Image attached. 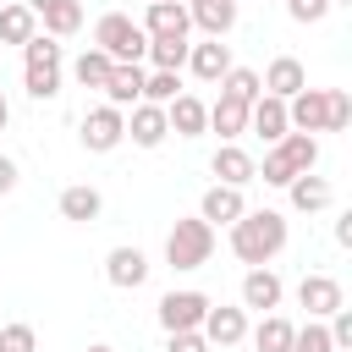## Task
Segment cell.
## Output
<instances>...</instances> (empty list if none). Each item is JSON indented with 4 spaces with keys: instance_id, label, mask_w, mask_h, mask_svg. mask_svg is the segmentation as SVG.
Listing matches in <instances>:
<instances>
[{
    "instance_id": "cell-1",
    "label": "cell",
    "mask_w": 352,
    "mask_h": 352,
    "mask_svg": "<svg viewBox=\"0 0 352 352\" xmlns=\"http://www.w3.org/2000/svg\"><path fill=\"white\" fill-rule=\"evenodd\" d=\"M286 214L280 209H242V220L231 226V253L248 264V270H264L280 248H286Z\"/></svg>"
},
{
    "instance_id": "cell-2",
    "label": "cell",
    "mask_w": 352,
    "mask_h": 352,
    "mask_svg": "<svg viewBox=\"0 0 352 352\" xmlns=\"http://www.w3.org/2000/svg\"><path fill=\"white\" fill-rule=\"evenodd\" d=\"M94 50H104L116 66H138V60L148 55V33H143L126 11H104V16L94 22Z\"/></svg>"
},
{
    "instance_id": "cell-3",
    "label": "cell",
    "mask_w": 352,
    "mask_h": 352,
    "mask_svg": "<svg viewBox=\"0 0 352 352\" xmlns=\"http://www.w3.org/2000/svg\"><path fill=\"white\" fill-rule=\"evenodd\" d=\"M209 258H214V226H204L198 214L176 220L170 236H165V264L170 270H204Z\"/></svg>"
},
{
    "instance_id": "cell-4",
    "label": "cell",
    "mask_w": 352,
    "mask_h": 352,
    "mask_svg": "<svg viewBox=\"0 0 352 352\" xmlns=\"http://www.w3.org/2000/svg\"><path fill=\"white\" fill-rule=\"evenodd\" d=\"M121 138H126V110H116V104H99V110H88V116H82V148H94V154H110Z\"/></svg>"
},
{
    "instance_id": "cell-5",
    "label": "cell",
    "mask_w": 352,
    "mask_h": 352,
    "mask_svg": "<svg viewBox=\"0 0 352 352\" xmlns=\"http://www.w3.org/2000/svg\"><path fill=\"white\" fill-rule=\"evenodd\" d=\"M204 314H209V297H204V292H165V297H160V324H165V336L198 330Z\"/></svg>"
},
{
    "instance_id": "cell-6",
    "label": "cell",
    "mask_w": 352,
    "mask_h": 352,
    "mask_svg": "<svg viewBox=\"0 0 352 352\" xmlns=\"http://www.w3.org/2000/svg\"><path fill=\"white\" fill-rule=\"evenodd\" d=\"M297 302L308 308V319H330L336 308H346V292L336 275H302L297 280Z\"/></svg>"
},
{
    "instance_id": "cell-7",
    "label": "cell",
    "mask_w": 352,
    "mask_h": 352,
    "mask_svg": "<svg viewBox=\"0 0 352 352\" xmlns=\"http://www.w3.org/2000/svg\"><path fill=\"white\" fill-rule=\"evenodd\" d=\"M138 28H143L148 38H187V33H192V16H187L182 0H148V11H143Z\"/></svg>"
},
{
    "instance_id": "cell-8",
    "label": "cell",
    "mask_w": 352,
    "mask_h": 352,
    "mask_svg": "<svg viewBox=\"0 0 352 352\" xmlns=\"http://www.w3.org/2000/svg\"><path fill=\"white\" fill-rule=\"evenodd\" d=\"M198 336H204L209 346H236V341L248 336V314H242V308H226V302H220V308L209 302V314H204Z\"/></svg>"
},
{
    "instance_id": "cell-9",
    "label": "cell",
    "mask_w": 352,
    "mask_h": 352,
    "mask_svg": "<svg viewBox=\"0 0 352 352\" xmlns=\"http://www.w3.org/2000/svg\"><path fill=\"white\" fill-rule=\"evenodd\" d=\"M258 82H264V94H270V99H292V94H302V88H308V72H302V60H297V55H275V60L264 66V77H258Z\"/></svg>"
},
{
    "instance_id": "cell-10",
    "label": "cell",
    "mask_w": 352,
    "mask_h": 352,
    "mask_svg": "<svg viewBox=\"0 0 352 352\" xmlns=\"http://www.w3.org/2000/svg\"><path fill=\"white\" fill-rule=\"evenodd\" d=\"M165 126H170L176 138H198V132H209V104H204L198 94H176V99L165 104Z\"/></svg>"
},
{
    "instance_id": "cell-11",
    "label": "cell",
    "mask_w": 352,
    "mask_h": 352,
    "mask_svg": "<svg viewBox=\"0 0 352 352\" xmlns=\"http://www.w3.org/2000/svg\"><path fill=\"white\" fill-rule=\"evenodd\" d=\"M242 209H248L242 187H220V182H214V187L204 192V204H198V220H204V226H236Z\"/></svg>"
},
{
    "instance_id": "cell-12",
    "label": "cell",
    "mask_w": 352,
    "mask_h": 352,
    "mask_svg": "<svg viewBox=\"0 0 352 352\" xmlns=\"http://www.w3.org/2000/svg\"><path fill=\"white\" fill-rule=\"evenodd\" d=\"M104 280L121 286V292H138V286L148 280V258H143V248H110V258H104Z\"/></svg>"
},
{
    "instance_id": "cell-13",
    "label": "cell",
    "mask_w": 352,
    "mask_h": 352,
    "mask_svg": "<svg viewBox=\"0 0 352 352\" xmlns=\"http://www.w3.org/2000/svg\"><path fill=\"white\" fill-rule=\"evenodd\" d=\"M286 126L292 132H324V88H302V94H292L286 99Z\"/></svg>"
},
{
    "instance_id": "cell-14",
    "label": "cell",
    "mask_w": 352,
    "mask_h": 352,
    "mask_svg": "<svg viewBox=\"0 0 352 352\" xmlns=\"http://www.w3.org/2000/svg\"><path fill=\"white\" fill-rule=\"evenodd\" d=\"M248 132H258L264 143H280L292 126H286V99H270V94H258L253 104H248Z\"/></svg>"
},
{
    "instance_id": "cell-15",
    "label": "cell",
    "mask_w": 352,
    "mask_h": 352,
    "mask_svg": "<svg viewBox=\"0 0 352 352\" xmlns=\"http://www.w3.org/2000/svg\"><path fill=\"white\" fill-rule=\"evenodd\" d=\"M280 297H286V286H280V275H275L270 264L242 275V308H258V314H270V308H280Z\"/></svg>"
},
{
    "instance_id": "cell-16",
    "label": "cell",
    "mask_w": 352,
    "mask_h": 352,
    "mask_svg": "<svg viewBox=\"0 0 352 352\" xmlns=\"http://www.w3.org/2000/svg\"><path fill=\"white\" fill-rule=\"evenodd\" d=\"M187 66H192V77H198V82H220V77L231 72V50H226L220 38L187 44Z\"/></svg>"
},
{
    "instance_id": "cell-17",
    "label": "cell",
    "mask_w": 352,
    "mask_h": 352,
    "mask_svg": "<svg viewBox=\"0 0 352 352\" xmlns=\"http://www.w3.org/2000/svg\"><path fill=\"white\" fill-rule=\"evenodd\" d=\"M126 138H132L138 148H160V143L170 138L165 110H160V104H132V116H126Z\"/></svg>"
},
{
    "instance_id": "cell-18",
    "label": "cell",
    "mask_w": 352,
    "mask_h": 352,
    "mask_svg": "<svg viewBox=\"0 0 352 352\" xmlns=\"http://www.w3.org/2000/svg\"><path fill=\"white\" fill-rule=\"evenodd\" d=\"M253 165H258V160H253L248 148H236V143H220L214 160H209V170L220 176V187H248V182H253Z\"/></svg>"
},
{
    "instance_id": "cell-19",
    "label": "cell",
    "mask_w": 352,
    "mask_h": 352,
    "mask_svg": "<svg viewBox=\"0 0 352 352\" xmlns=\"http://www.w3.org/2000/svg\"><path fill=\"white\" fill-rule=\"evenodd\" d=\"M187 16H192V28H204L209 38H226V33L236 28V0H192Z\"/></svg>"
},
{
    "instance_id": "cell-20",
    "label": "cell",
    "mask_w": 352,
    "mask_h": 352,
    "mask_svg": "<svg viewBox=\"0 0 352 352\" xmlns=\"http://www.w3.org/2000/svg\"><path fill=\"white\" fill-rule=\"evenodd\" d=\"M104 104H116V110H126V104H143V66H110V77H104Z\"/></svg>"
},
{
    "instance_id": "cell-21",
    "label": "cell",
    "mask_w": 352,
    "mask_h": 352,
    "mask_svg": "<svg viewBox=\"0 0 352 352\" xmlns=\"http://www.w3.org/2000/svg\"><path fill=\"white\" fill-rule=\"evenodd\" d=\"M286 198H292V209H302V214H314V209H330V182L324 176H314V170H302V176H292L286 182Z\"/></svg>"
},
{
    "instance_id": "cell-22",
    "label": "cell",
    "mask_w": 352,
    "mask_h": 352,
    "mask_svg": "<svg viewBox=\"0 0 352 352\" xmlns=\"http://www.w3.org/2000/svg\"><path fill=\"white\" fill-rule=\"evenodd\" d=\"M209 132H220V143H236L242 132H248V104H236V99H214L209 104Z\"/></svg>"
},
{
    "instance_id": "cell-23",
    "label": "cell",
    "mask_w": 352,
    "mask_h": 352,
    "mask_svg": "<svg viewBox=\"0 0 352 352\" xmlns=\"http://www.w3.org/2000/svg\"><path fill=\"white\" fill-rule=\"evenodd\" d=\"M60 214H66V220H77V226L99 220V214H104V198H99V187H88V182L66 187V192H60Z\"/></svg>"
},
{
    "instance_id": "cell-24",
    "label": "cell",
    "mask_w": 352,
    "mask_h": 352,
    "mask_svg": "<svg viewBox=\"0 0 352 352\" xmlns=\"http://www.w3.org/2000/svg\"><path fill=\"white\" fill-rule=\"evenodd\" d=\"M33 33H38V16H33L22 0L0 6V50H6V44H28Z\"/></svg>"
},
{
    "instance_id": "cell-25",
    "label": "cell",
    "mask_w": 352,
    "mask_h": 352,
    "mask_svg": "<svg viewBox=\"0 0 352 352\" xmlns=\"http://www.w3.org/2000/svg\"><path fill=\"white\" fill-rule=\"evenodd\" d=\"M275 148H280V160H286V165H292L297 176L319 165V138H308V132H286V138H280Z\"/></svg>"
},
{
    "instance_id": "cell-26",
    "label": "cell",
    "mask_w": 352,
    "mask_h": 352,
    "mask_svg": "<svg viewBox=\"0 0 352 352\" xmlns=\"http://www.w3.org/2000/svg\"><path fill=\"white\" fill-rule=\"evenodd\" d=\"M292 336H297V324H292V319L264 314V319H258V330H253V346H258V352H292Z\"/></svg>"
},
{
    "instance_id": "cell-27",
    "label": "cell",
    "mask_w": 352,
    "mask_h": 352,
    "mask_svg": "<svg viewBox=\"0 0 352 352\" xmlns=\"http://www.w3.org/2000/svg\"><path fill=\"white\" fill-rule=\"evenodd\" d=\"M110 66H116V60H110L104 50H94V44H88V50H82V55L72 60V77H77L82 88H104V77H110Z\"/></svg>"
},
{
    "instance_id": "cell-28",
    "label": "cell",
    "mask_w": 352,
    "mask_h": 352,
    "mask_svg": "<svg viewBox=\"0 0 352 352\" xmlns=\"http://www.w3.org/2000/svg\"><path fill=\"white\" fill-rule=\"evenodd\" d=\"M220 94H226V99H236V104H253V99L264 94V82H258V72H253V66H231V72L220 77Z\"/></svg>"
},
{
    "instance_id": "cell-29",
    "label": "cell",
    "mask_w": 352,
    "mask_h": 352,
    "mask_svg": "<svg viewBox=\"0 0 352 352\" xmlns=\"http://www.w3.org/2000/svg\"><path fill=\"white\" fill-rule=\"evenodd\" d=\"M38 16H44V33H50V38H72V33L82 28V6H77V0H60V6L38 11Z\"/></svg>"
},
{
    "instance_id": "cell-30",
    "label": "cell",
    "mask_w": 352,
    "mask_h": 352,
    "mask_svg": "<svg viewBox=\"0 0 352 352\" xmlns=\"http://www.w3.org/2000/svg\"><path fill=\"white\" fill-rule=\"evenodd\" d=\"M148 60H154V72H182L187 66V38H148Z\"/></svg>"
},
{
    "instance_id": "cell-31",
    "label": "cell",
    "mask_w": 352,
    "mask_h": 352,
    "mask_svg": "<svg viewBox=\"0 0 352 352\" xmlns=\"http://www.w3.org/2000/svg\"><path fill=\"white\" fill-rule=\"evenodd\" d=\"M176 94H182V77L176 72H143V104H160L165 110Z\"/></svg>"
},
{
    "instance_id": "cell-32",
    "label": "cell",
    "mask_w": 352,
    "mask_h": 352,
    "mask_svg": "<svg viewBox=\"0 0 352 352\" xmlns=\"http://www.w3.org/2000/svg\"><path fill=\"white\" fill-rule=\"evenodd\" d=\"M22 88H28L38 104L55 99V94H60V66H28V72H22Z\"/></svg>"
},
{
    "instance_id": "cell-33",
    "label": "cell",
    "mask_w": 352,
    "mask_h": 352,
    "mask_svg": "<svg viewBox=\"0 0 352 352\" xmlns=\"http://www.w3.org/2000/svg\"><path fill=\"white\" fill-rule=\"evenodd\" d=\"M22 66H60V44H55L50 33H33V38L22 44Z\"/></svg>"
},
{
    "instance_id": "cell-34",
    "label": "cell",
    "mask_w": 352,
    "mask_h": 352,
    "mask_svg": "<svg viewBox=\"0 0 352 352\" xmlns=\"http://www.w3.org/2000/svg\"><path fill=\"white\" fill-rule=\"evenodd\" d=\"M292 352H336V341H330L324 319H308V324L292 336Z\"/></svg>"
},
{
    "instance_id": "cell-35",
    "label": "cell",
    "mask_w": 352,
    "mask_h": 352,
    "mask_svg": "<svg viewBox=\"0 0 352 352\" xmlns=\"http://www.w3.org/2000/svg\"><path fill=\"white\" fill-rule=\"evenodd\" d=\"M346 121H352V99L341 88H324V132H346Z\"/></svg>"
},
{
    "instance_id": "cell-36",
    "label": "cell",
    "mask_w": 352,
    "mask_h": 352,
    "mask_svg": "<svg viewBox=\"0 0 352 352\" xmlns=\"http://www.w3.org/2000/svg\"><path fill=\"white\" fill-rule=\"evenodd\" d=\"M0 352H38L33 324H0Z\"/></svg>"
},
{
    "instance_id": "cell-37",
    "label": "cell",
    "mask_w": 352,
    "mask_h": 352,
    "mask_svg": "<svg viewBox=\"0 0 352 352\" xmlns=\"http://www.w3.org/2000/svg\"><path fill=\"white\" fill-rule=\"evenodd\" d=\"M324 330H330V341H336V352H352V308H336Z\"/></svg>"
},
{
    "instance_id": "cell-38",
    "label": "cell",
    "mask_w": 352,
    "mask_h": 352,
    "mask_svg": "<svg viewBox=\"0 0 352 352\" xmlns=\"http://www.w3.org/2000/svg\"><path fill=\"white\" fill-rule=\"evenodd\" d=\"M286 11H292V22H319L330 11V0H286Z\"/></svg>"
},
{
    "instance_id": "cell-39",
    "label": "cell",
    "mask_w": 352,
    "mask_h": 352,
    "mask_svg": "<svg viewBox=\"0 0 352 352\" xmlns=\"http://www.w3.org/2000/svg\"><path fill=\"white\" fill-rule=\"evenodd\" d=\"M165 352H209V341H204V336H198V330H176V336H170V346H165Z\"/></svg>"
},
{
    "instance_id": "cell-40",
    "label": "cell",
    "mask_w": 352,
    "mask_h": 352,
    "mask_svg": "<svg viewBox=\"0 0 352 352\" xmlns=\"http://www.w3.org/2000/svg\"><path fill=\"white\" fill-rule=\"evenodd\" d=\"M11 187H16V160H11V154H0V198H6Z\"/></svg>"
},
{
    "instance_id": "cell-41",
    "label": "cell",
    "mask_w": 352,
    "mask_h": 352,
    "mask_svg": "<svg viewBox=\"0 0 352 352\" xmlns=\"http://www.w3.org/2000/svg\"><path fill=\"white\" fill-rule=\"evenodd\" d=\"M336 242H341V248H352V214H346V220H336Z\"/></svg>"
},
{
    "instance_id": "cell-42",
    "label": "cell",
    "mask_w": 352,
    "mask_h": 352,
    "mask_svg": "<svg viewBox=\"0 0 352 352\" xmlns=\"http://www.w3.org/2000/svg\"><path fill=\"white\" fill-rule=\"evenodd\" d=\"M22 6H28L33 16H38V11H50V6H60V0H22Z\"/></svg>"
},
{
    "instance_id": "cell-43",
    "label": "cell",
    "mask_w": 352,
    "mask_h": 352,
    "mask_svg": "<svg viewBox=\"0 0 352 352\" xmlns=\"http://www.w3.org/2000/svg\"><path fill=\"white\" fill-rule=\"evenodd\" d=\"M6 121H11V99H6V88H0V132H6Z\"/></svg>"
},
{
    "instance_id": "cell-44",
    "label": "cell",
    "mask_w": 352,
    "mask_h": 352,
    "mask_svg": "<svg viewBox=\"0 0 352 352\" xmlns=\"http://www.w3.org/2000/svg\"><path fill=\"white\" fill-rule=\"evenodd\" d=\"M88 352H116V346H104V341H94V346H88Z\"/></svg>"
},
{
    "instance_id": "cell-45",
    "label": "cell",
    "mask_w": 352,
    "mask_h": 352,
    "mask_svg": "<svg viewBox=\"0 0 352 352\" xmlns=\"http://www.w3.org/2000/svg\"><path fill=\"white\" fill-rule=\"evenodd\" d=\"M330 6H352V0H330Z\"/></svg>"
}]
</instances>
